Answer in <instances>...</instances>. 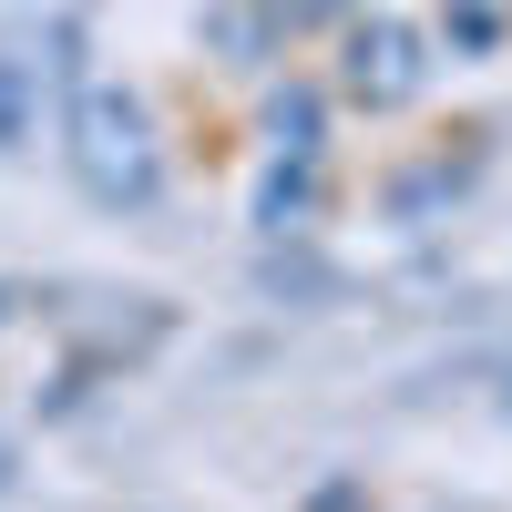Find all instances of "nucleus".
<instances>
[{"instance_id": "nucleus-1", "label": "nucleus", "mask_w": 512, "mask_h": 512, "mask_svg": "<svg viewBox=\"0 0 512 512\" xmlns=\"http://www.w3.org/2000/svg\"><path fill=\"white\" fill-rule=\"evenodd\" d=\"M62 154H72V185L93 195V205H113V216H144V205L164 195L154 113H144V93H123V82H72Z\"/></svg>"}, {"instance_id": "nucleus-2", "label": "nucleus", "mask_w": 512, "mask_h": 512, "mask_svg": "<svg viewBox=\"0 0 512 512\" xmlns=\"http://www.w3.org/2000/svg\"><path fill=\"white\" fill-rule=\"evenodd\" d=\"M72 21H52V31H11L0 41V154H21L31 134H41V113H52V93L72 82Z\"/></svg>"}, {"instance_id": "nucleus-3", "label": "nucleus", "mask_w": 512, "mask_h": 512, "mask_svg": "<svg viewBox=\"0 0 512 512\" xmlns=\"http://www.w3.org/2000/svg\"><path fill=\"white\" fill-rule=\"evenodd\" d=\"M349 93L359 103H410L420 93V31L410 21H359L349 31Z\"/></svg>"}, {"instance_id": "nucleus-4", "label": "nucleus", "mask_w": 512, "mask_h": 512, "mask_svg": "<svg viewBox=\"0 0 512 512\" xmlns=\"http://www.w3.org/2000/svg\"><path fill=\"white\" fill-rule=\"evenodd\" d=\"M461 11H472V31H482V21H492V11H502V0H461Z\"/></svg>"}, {"instance_id": "nucleus-5", "label": "nucleus", "mask_w": 512, "mask_h": 512, "mask_svg": "<svg viewBox=\"0 0 512 512\" xmlns=\"http://www.w3.org/2000/svg\"><path fill=\"white\" fill-rule=\"evenodd\" d=\"M0 482H11V441H0Z\"/></svg>"}, {"instance_id": "nucleus-6", "label": "nucleus", "mask_w": 512, "mask_h": 512, "mask_svg": "<svg viewBox=\"0 0 512 512\" xmlns=\"http://www.w3.org/2000/svg\"><path fill=\"white\" fill-rule=\"evenodd\" d=\"M0 318H11V287H0Z\"/></svg>"}]
</instances>
